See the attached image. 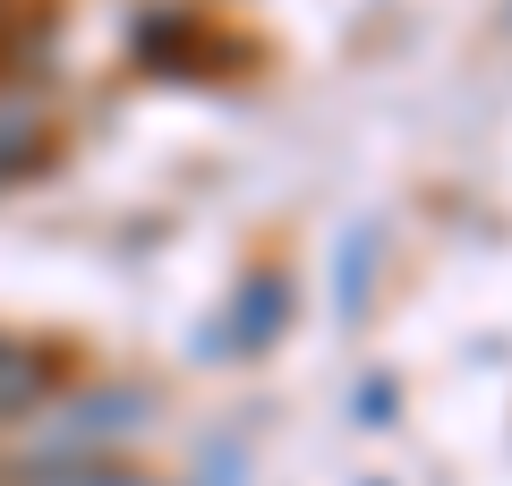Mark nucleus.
<instances>
[{
  "mask_svg": "<svg viewBox=\"0 0 512 486\" xmlns=\"http://www.w3.org/2000/svg\"><path fill=\"white\" fill-rule=\"evenodd\" d=\"M359 486H393V478H359Z\"/></svg>",
  "mask_w": 512,
  "mask_h": 486,
  "instance_id": "10",
  "label": "nucleus"
},
{
  "mask_svg": "<svg viewBox=\"0 0 512 486\" xmlns=\"http://www.w3.org/2000/svg\"><path fill=\"white\" fill-rule=\"evenodd\" d=\"M393 418H402V376H359L350 384V427H393Z\"/></svg>",
  "mask_w": 512,
  "mask_h": 486,
  "instance_id": "8",
  "label": "nucleus"
},
{
  "mask_svg": "<svg viewBox=\"0 0 512 486\" xmlns=\"http://www.w3.org/2000/svg\"><path fill=\"white\" fill-rule=\"evenodd\" d=\"M0 486H171L137 461H69V469H26V478H0Z\"/></svg>",
  "mask_w": 512,
  "mask_h": 486,
  "instance_id": "7",
  "label": "nucleus"
},
{
  "mask_svg": "<svg viewBox=\"0 0 512 486\" xmlns=\"http://www.w3.org/2000/svg\"><path fill=\"white\" fill-rule=\"evenodd\" d=\"M376 256H384L376 222H350L342 248H333V316H342V324H359V316H367V282H376Z\"/></svg>",
  "mask_w": 512,
  "mask_h": 486,
  "instance_id": "6",
  "label": "nucleus"
},
{
  "mask_svg": "<svg viewBox=\"0 0 512 486\" xmlns=\"http://www.w3.org/2000/svg\"><path fill=\"white\" fill-rule=\"evenodd\" d=\"M60 393H69V350L52 333H0V435H18Z\"/></svg>",
  "mask_w": 512,
  "mask_h": 486,
  "instance_id": "3",
  "label": "nucleus"
},
{
  "mask_svg": "<svg viewBox=\"0 0 512 486\" xmlns=\"http://www.w3.org/2000/svg\"><path fill=\"white\" fill-rule=\"evenodd\" d=\"M504 35H512V0H504Z\"/></svg>",
  "mask_w": 512,
  "mask_h": 486,
  "instance_id": "9",
  "label": "nucleus"
},
{
  "mask_svg": "<svg viewBox=\"0 0 512 486\" xmlns=\"http://www.w3.org/2000/svg\"><path fill=\"white\" fill-rule=\"evenodd\" d=\"M197 43H205L197 9H163V0H146V9H137V26H128V52L146 60V69H163V77H188Z\"/></svg>",
  "mask_w": 512,
  "mask_h": 486,
  "instance_id": "4",
  "label": "nucleus"
},
{
  "mask_svg": "<svg viewBox=\"0 0 512 486\" xmlns=\"http://www.w3.org/2000/svg\"><path fill=\"white\" fill-rule=\"evenodd\" d=\"M291 307H299V290H291V273H282V265L239 273L231 307H222V333H205L197 359H265V350L291 333Z\"/></svg>",
  "mask_w": 512,
  "mask_h": 486,
  "instance_id": "2",
  "label": "nucleus"
},
{
  "mask_svg": "<svg viewBox=\"0 0 512 486\" xmlns=\"http://www.w3.org/2000/svg\"><path fill=\"white\" fill-rule=\"evenodd\" d=\"M163 393L137 376H103V384H69L60 401H43L18 427V452L0 461V478L26 469H69V461H128V444H146Z\"/></svg>",
  "mask_w": 512,
  "mask_h": 486,
  "instance_id": "1",
  "label": "nucleus"
},
{
  "mask_svg": "<svg viewBox=\"0 0 512 486\" xmlns=\"http://www.w3.org/2000/svg\"><path fill=\"white\" fill-rule=\"evenodd\" d=\"M43 154H52V120H43V103H35V94H0V188L35 180Z\"/></svg>",
  "mask_w": 512,
  "mask_h": 486,
  "instance_id": "5",
  "label": "nucleus"
}]
</instances>
